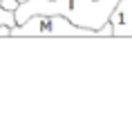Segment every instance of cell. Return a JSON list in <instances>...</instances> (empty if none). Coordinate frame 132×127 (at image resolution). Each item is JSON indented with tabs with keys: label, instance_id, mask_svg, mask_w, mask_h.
<instances>
[{
	"label": "cell",
	"instance_id": "cell-1",
	"mask_svg": "<svg viewBox=\"0 0 132 127\" xmlns=\"http://www.w3.org/2000/svg\"><path fill=\"white\" fill-rule=\"evenodd\" d=\"M119 0H25L16 7V25L36 14H61L74 25L87 29H101L110 20V14Z\"/></svg>",
	"mask_w": 132,
	"mask_h": 127
},
{
	"label": "cell",
	"instance_id": "cell-2",
	"mask_svg": "<svg viewBox=\"0 0 132 127\" xmlns=\"http://www.w3.org/2000/svg\"><path fill=\"white\" fill-rule=\"evenodd\" d=\"M16 36H56V38H74V36H92V38H101L96 29L78 27L70 18L61 14H36L27 18L25 22H18L11 27V38Z\"/></svg>",
	"mask_w": 132,
	"mask_h": 127
},
{
	"label": "cell",
	"instance_id": "cell-3",
	"mask_svg": "<svg viewBox=\"0 0 132 127\" xmlns=\"http://www.w3.org/2000/svg\"><path fill=\"white\" fill-rule=\"evenodd\" d=\"M112 38H132V0H119L110 14Z\"/></svg>",
	"mask_w": 132,
	"mask_h": 127
},
{
	"label": "cell",
	"instance_id": "cell-4",
	"mask_svg": "<svg viewBox=\"0 0 132 127\" xmlns=\"http://www.w3.org/2000/svg\"><path fill=\"white\" fill-rule=\"evenodd\" d=\"M0 25H7V27H14L16 25V14L2 7V0H0Z\"/></svg>",
	"mask_w": 132,
	"mask_h": 127
},
{
	"label": "cell",
	"instance_id": "cell-5",
	"mask_svg": "<svg viewBox=\"0 0 132 127\" xmlns=\"http://www.w3.org/2000/svg\"><path fill=\"white\" fill-rule=\"evenodd\" d=\"M18 2H25V0H18Z\"/></svg>",
	"mask_w": 132,
	"mask_h": 127
}]
</instances>
